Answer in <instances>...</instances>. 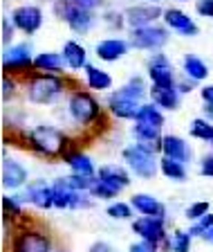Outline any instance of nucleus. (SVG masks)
<instances>
[{
  "label": "nucleus",
  "mask_w": 213,
  "mask_h": 252,
  "mask_svg": "<svg viewBox=\"0 0 213 252\" xmlns=\"http://www.w3.org/2000/svg\"><path fill=\"white\" fill-rule=\"evenodd\" d=\"M23 140H25L27 149H31L36 156L43 158H61L63 160V156L72 149L65 131H61L54 124H45V122L31 126L29 131L23 133Z\"/></svg>",
  "instance_id": "1"
},
{
  "label": "nucleus",
  "mask_w": 213,
  "mask_h": 252,
  "mask_svg": "<svg viewBox=\"0 0 213 252\" xmlns=\"http://www.w3.org/2000/svg\"><path fill=\"white\" fill-rule=\"evenodd\" d=\"M27 101L36 106H50L61 99L65 90H70V79L63 74H47V72H31L23 79Z\"/></svg>",
  "instance_id": "2"
},
{
  "label": "nucleus",
  "mask_w": 213,
  "mask_h": 252,
  "mask_svg": "<svg viewBox=\"0 0 213 252\" xmlns=\"http://www.w3.org/2000/svg\"><path fill=\"white\" fill-rule=\"evenodd\" d=\"M68 115L72 117L74 124L83 126H94L99 124L106 115V108L101 106V101L94 97L92 90L88 88H74L68 94Z\"/></svg>",
  "instance_id": "3"
},
{
  "label": "nucleus",
  "mask_w": 213,
  "mask_h": 252,
  "mask_svg": "<svg viewBox=\"0 0 213 252\" xmlns=\"http://www.w3.org/2000/svg\"><path fill=\"white\" fill-rule=\"evenodd\" d=\"M121 160L126 162L128 171L133 173V176H137V178H141V180H153L157 173H160V160L161 158H157V153L151 151V149L141 147L139 142H133V144L124 147V151H121Z\"/></svg>",
  "instance_id": "4"
},
{
  "label": "nucleus",
  "mask_w": 213,
  "mask_h": 252,
  "mask_svg": "<svg viewBox=\"0 0 213 252\" xmlns=\"http://www.w3.org/2000/svg\"><path fill=\"white\" fill-rule=\"evenodd\" d=\"M34 59L31 43H14L2 52V72L16 79H27L34 70Z\"/></svg>",
  "instance_id": "5"
},
{
  "label": "nucleus",
  "mask_w": 213,
  "mask_h": 252,
  "mask_svg": "<svg viewBox=\"0 0 213 252\" xmlns=\"http://www.w3.org/2000/svg\"><path fill=\"white\" fill-rule=\"evenodd\" d=\"M52 11L74 34H88V32H92L94 25H97V16H94L92 11L81 9V7L72 5L68 0H56L52 5Z\"/></svg>",
  "instance_id": "6"
},
{
  "label": "nucleus",
  "mask_w": 213,
  "mask_h": 252,
  "mask_svg": "<svg viewBox=\"0 0 213 252\" xmlns=\"http://www.w3.org/2000/svg\"><path fill=\"white\" fill-rule=\"evenodd\" d=\"M130 47L141 50V52H161V47H166L171 41V32L166 25H151V27H139V30L128 32Z\"/></svg>",
  "instance_id": "7"
},
{
  "label": "nucleus",
  "mask_w": 213,
  "mask_h": 252,
  "mask_svg": "<svg viewBox=\"0 0 213 252\" xmlns=\"http://www.w3.org/2000/svg\"><path fill=\"white\" fill-rule=\"evenodd\" d=\"M11 252H54L52 236L41 227L25 225L11 236Z\"/></svg>",
  "instance_id": "8"
},
{
  "label": "nucleus",
  "mask_w": 213,
  "mask_h": 252,
  "mask_svg": "<svg viewBox=\"0 0 213 252\" xmlns=\"http://www.w3.org/2000/svg\"><path fill=\"white\" fill-rule=\"evenodd\" d=\"M146 77L151 81V88H175L177 74L171 59L164 52H153L146 63Z\"/></svg>",
  "instance_id": "9"
},
{
  "label": "nucleus",
  "mask_w": 213,
  "mask_h": 252,
  "mask_svg": "<svg viewBox=\"0 0 213 252\" xmlns=\"http://www.w3.org/2000/svg\"><path fill=\"white\" fill-rule=\"evenodd\" d=\"M133 232L139 236L141 241H148L153 246H157L160 250L166 252V241H168V232H166V219H155V216H139L130 223Z\"/></svg>",
  "instance_id": "10"
},
{
  "label": "nucleus",
  "mask_w": 213,
  "mask_h": 252,
  "mask_svg": "<svg viewBox=\"0 0 213 252\" xmlns=\"http://www.w3.org/2000/svg\"><path fill=\"white\" fill-rule=\"evenodd\" d=\"M9 18L16 25V30L23 32L25 36L36 34V32L43 27V23H45V14H43V9L38 5H34V2H25V5L14 7L11 14H9Z\"/></svg>",
  "instance_id": "11"
},
{
  "label": "nucleus",
  "mask_w": 213,
  "mask_h": 252,
  "mask_svg": "<svg viewBox=\"0 0 213 252\" xmlns=\"http://www.w3.org/2000/svg\"><path fill=\"white\" fill-rule=\"evenodd\" d=\"M126 25L128 30H139V27H151L164 18V9L153 2H139V5H130L124 9Z\"/></svg>",
  "instance_id": "12"
},
{
  "label": "nucleus",
  "mask_w": 213,
  "mask_h": 252,
  "mask_svg": "<svg viewBox=\"0 0 213 252\" xmlns=\"http://www.w3.org/2000/svg\"><path fill=\"white\" fill-rule=\"evenodd\" d=\"M23 200L29 203L36 210H52L54 207V183H47L45 178H34L25 185Z\"/></svg>",
  "instance_id": "13"
},
{
  "label": "nucleus",
  "mask_w": 213,
  "mask_h": 252,
  "mask_svg": "<svg viewBox=\"0 0 213 252\" xmlns=\"http://www.w3.org/2000/svg\"><path fill=\"white\" fill-rule=\"evenodd\" d=\"M161 21L168 27V32H175V34H180V36H184V38H193L200 34L198 23L193 21L186 11L180 9V7H166Z\"/></svg>",
  "instance_id": "14"
},
{
  "label": "nucleus",
  "mask_w": 213,
  "mask_h": 252,
  "mask_svg": "<svg viewBox=\"0 0 213 252\" xmlns=\"http://www.w3.org/2000/svg\"><path fill=\"white\" fill-rule=\"evenodd\" d=\"M92 203L94 198L88 191H72V189L54 183V207L56 210H90Z\"/></svg>",
  "instance_id": "15"
},
{
  "label": "nucleus",
  "mask_w": 213,
  "mask_h": 252,
  "mask_svg": "<svg viewBox=\"0 0 213 252\" xmlns=\"http://www.w3.org/2000/svg\"><path fill=\"white\" fill-rule=\"evenodd\" d=\"M0 180H2V187L11 189V191L25 189V185L29 183V171L21 160L5 156L2 158V169H0Z\"/></svg>",
  "instance_id": "16"
},
{
  "label": "nucleus",
  "mask_w": 213,
  "mask_h": 252,
  "mask_svg": "<svg viewBox=\"0 0 213 252\" xmlns=\"http://www.w3.org/2000/svg\"><path fill=\"white\" fill-rule=\"evenodd\" d=\"M130 52V41L124 36H110L101 38L94 45V57L104 63H117Z\"/></svg>",
  "instance_id": "17"
},
{
  "label": "nucleus",
  "mask_w": 213,
  "mask_h": 252,
  "mask_svg": "<svg viewBox=\"0 0 213 252\" xmlns=\"http://www.w3.org/2000/svg\"><path fill=\"white\" fill-rule=\"evenodd\" d=\"M97 178L101 183H106L108 187H112L117 194H121L124 189L130 187L133 178H130V171L126 164H117V162H108V164H101L97 169Z\"/></svg>",
  "instance_id": "18"
},
{
  "label": "nucleus",
  "mask_w": 213,
  "mask_h": 252,
  "mask_svg": "<svg viewBox=\"0 0 213 252\" xmlns=\"http://www.w3.org/2000/svg\"><path fill=\"white\" fill-rule=\"evenodd\" d=\"M139 108H141L139 101L124 97L119 90L110 93L108 99H106V110H108L112 117H117V120H130V122H135Z\"/></svg>",
  "instance_id": "19"
},
{
  "label": "nucleus",
  "mask_w": 213,
  "mask_h": 252,
  "mask_svg": "<svg viewBox=\"0 0 213 252\" xmlns=\"http://www.w3.org/2000/svg\"><path fill=\"white\" fill-rule=\"evenodd\" d=\"M161 158H168V160H175V162H191L193 158V149L191 144H188L184 137L180 135H173V133H168V135L161 137Z\"/></svg>",
  "instance_id": "20"
},
{
  "label": "nucleus",
  "mask_w": 213,
  "mask_h": 252,
  "mask_svg": "<svg viewBox=\"0 0 213 252\" xmlns=\"http://www.w3.org/2000/svg\"><path fill=\"white\" fill-rule=\"evenodd\" d=\"M61 57L65 68L72 70V72H79V70H85L90 65L88 63V50H85L83 43L74 41V38H68L61 47Z\"/></svg>",
  "instance_id": "21"
},
{
  "label": "nucleus",
  "mask_w": 213,
  "mask_h": 252,
  "mask_svg": "<svg viewBox=\"0 0 213 252\" xmlns=\"http://www.w3.org/2000/svg\"><path fill=\"white\" fill-rule=\"evenodd\" d=\"M130 205L139 216H155V219H166V205L153 194L146 191H137L130 196Z\"/></svg>",
  "instance_id": "22"
},
{
  "label": "nucleus",
  "mask_w": 213,
  "mask_h": 252,
  "mask_svg": "<svg viewBox=\"0 0 213 252\" xmlns=\"http://www.w3.org/2000/svg\"><path fill=\"white\" fill-rule=\"evenodd\" d=\"M63 162L68 164L70 171L77 173V176H85V178H94L97 176V167H94L92 158L88 153H83L81 149H70L63 156Z\"/></svg>",
  "instance_id": "23"
},
{
  "label": "nucleus",
  "mask_w": 213,
  "mask_h": 252,
  "mask_svg": "<svg viewBox=\"0 0 213 252\" xmlns=\"http://www.w3.org/2000/svg\"><path fill=\"white\" fill-rule=\"evenodd\" d=\"M182 72L186 79H191L193 84H204L209 79V74H211V68H209V63L202 57L188 52L182 59Z\"/></svg>",
  "instance_id": "24"
},
{
  "label": "nucleus",
  "mask_w": 213,
  "mask_h": 252,
  "mask_svg": "<svg viewBox=\"0 0 213 252\" xmlns=\"http://www.w3.org/2000/svg\"><path fill=\"white\" fill-rule=\"evenodd\" d=\"M83 74H85V88L92 90V93H106V90H110L114 86L112 74L108 70L99 68V65L90 63L88 68L83 70Z\"/></svg>",
  "instance_id": "25"
},
{
  "label": "nucleus",
  "mask_w": 213,
  "mask_h": 252,
  "mask_svg": "<svg viewBox=\"0 0 213 252\" xmlns=\"http://www.w3.org/2000/svg\"><path fill=\"white\" fill-rule=\"evenodd\" d=\"M65 70V63H63L61 52H52V50H45V52H38L34 59V72H47V74H63Z\"/></svg>",
  "instance_id": "26"
},
{
  "label": "nucleus",
  "mask_w": 213,
  "mask_h": 252,
  "mask_svg": "<svg viewBox=\"0 0 213 252\" xmlns=\"http://www.w3.org/2000/svg\"><path fill=\"white\" fill-rule=\"evenodd\" d=\"M148 97L161 110H180V104H182V94L177 88H151Z\"/></svg>",
  "instance_id": "27"
},
{
  "label": "nucleus",
  "mask_w": 213,
  "mask_h": 252,
  "mask_svg": "<svg viewBox=\"0 0 213 252\" xmlns=\"http://www.w3.org/2000/svg\"><path fill=\"white\" fill-rule=\"evenodd\" d=\"M119 93L124 94V97H128V99H135V101H139V104H144L141 99H144L146 94H151V88H148V84H146V77H141V74H133V77L119 88Z\"/></svg>",
  "instance_id": "28"
},
{
  "label": "nucleus",
  "mask_w": 213,
  "mask_h": 252,
  "mask_svg": "<svg viewBox=\"0 0 213 252\" xmlns=\"http://www.w3.org/2000/svg\"><path fill=\"white\" fill-rule=\"evenodd\" d=\"M135 122H141V124H148V126H155V128H164V122H166V117H164V110L160 108V106H155L153 101H144L139 108V113H137V120Z\"/></svg>",
  "instance_id": "29"
},
{
  "label": "nucleus",
  "mask_w": 213,
  "mask_h": 252,
  "mask_svg": "<svg viewBox=\"0 0 213 252\" xmlns=\"http://www.w3.org/2000/svg\"><path fill=\"white\" fill-rule=\"evenodd\" d=\"M160 173L164 176V178L173 180V183H184L186 176H188L186 164L175 162V160H168V158H161L160 160Z\"/></svg>",
  "instance_id": "30"
},
{
  "label": "nucleus",
  "mask_w": 213,
  "mask_h": 252,
  "mask_svg": "<svg viewBox=\"0 0 213 252\" xmlns=\"http://www.w3.org/2000/svg\"><path fill=\"white\" fill-rule=\"evenodd\" d=\"M193 236L188 234V230H173L168 234L166 241V252H191Z\"/></svg>",
  "instance_id": "31"
},
{
  "label": "nucleus",
  "mask_w": 213,
  "mask_h": 252,
  "mask_svg": "<svg viewBox=\"0 0 213 252\" xmlns=\"http://www.w3.org/2000/svg\"><path fill=\"white\" fill-rule=\"evenodd\" d=\"M188 234H191L193 239H202L204 243H211L213 246V214H207L204 219H200L198 223H191Z\"/></svg>",
  "instance_id": "32"
},
{
  "label": "nucleus",
  "mask_w": 213,
  "mask_h": 252,
  "mask_svg": "<svg viewBox=\"0 0 213 252\" xmlns=\"http://www.w3.org/2000/svg\"><path fill=\"white\" fill-rule=\"evenodd\" d=\"M188 133H191V137H195V140H200V142H207V144L213 142V124L209 120H204V117L191 120Z\"/></svg>",
  "instance_id": "33"
},
{
  "label": "nucleus",
  "mask_w": 213,
  "mask_h": 252,
  "mask_svg": "<svg viewBox=\"0 0 213 252\" xmlns=\"http://www.w3.org/2000/svg\"><path fill=\"white\" fill-rule=\"evenodd\" d=\"M97 178V176H94ZM94 178H85V176H77V173H70V176H63V178H56L54 183L63 185V187L72 189V191H88L90 194V187H92Z\"/></svg>",
  "instance_id": "34"
},
{
  "label": "nucleus",
  "mask_w": 213,
  "mask_h": 252,
  "mask_svg": "<svg viewBox=\"0 0 213 252\" xmlns=\"http://www.w3.org/2000/svg\"><path fill=\"white\" fill-rule=\"evenodd\" d=\"M133 205L126 203V200H112V203L106 207V214L112 220H133Z\"/></svg>",
  "instance_id": "35"
},
{
  "label": "nucleus",
  "mask_w": 213,
  "mask_h": 252,
  "mask_svg": "<svg viewBox=\"0 0 213 252\" xmlns=\"http://www.w3.org/2000/svg\"><path fill=\"white\" fill-rule=\"evenodd\" d=\"M101 23L112 32H119V30H124V27H128L126 25V14L119 9H104L101 11Z\"/></svg>",
  "instance_id": "36"
},
{
  "label": "nucleus",
  "mask_w": 213,
  "mask_h": 252,
  "mask_svg": "<svg viewBox=\"0 0 213 252\" xmlns=\"http://www.w3.org/2000/svg\"><path fill=\"white\" fill-rule=\"evenodd\" d=\"M207 214H211V203L209 200H198V203H191L184 210V216H186L188 223H198L200 219H204Z\"/></svg>",
  "instance_id": "37"
},
{
  "label": "nucleus",
  "mask_w": 213,
  "mask_h": 252,
  "mask_svg": "<svg viewBox=\"0 0 213 252\" xmlns=\"http://www.w3.org/2000/svg\"><path fill=\"white\" fill-rule=\"evenodd\" d=\"M2 214H5L7 220L23 216V198L21 196H2Z\"/></svg>",
  "instance_id": "38"
},
{
  "label": "nucleus",
  "mask_w": 213,
  "mask_h": 252,
  "mask_svg": "<svg viewBox=\"0 0 213 252\" xmlns=\"http://www.w3.org/2000/svg\"><path fill=\"white\" fill-rule=\"evenodd\" d=\"M90 196H92L94 200H112V198H117L119 194H117L112 187H108L106 183H101L99 178H94L92 187H90Z\"/></svg>",
  "instance_id": "39"
},
{
  "label": "nucleus",
  "mask_w": 213,
  "mask_h": 252,
  "mask_svg": "<svg viewBox=\"0 0 213 252\" xmlns=\"http://www.w3.org/2000/svg\"><path fill=\"white\" fill-rule=\"evenodd\" d=\"M18 88H21V79L2 74V101H11L18 97Z\"/></svg>",
  "instance_id": "40"
},
{
  "label": "nucleus",
  "mask_w": 213,
  "mask_h": 252,
  "mask_svg": "<svg viewBox=\"0 0 213 252\" xmlns=\"http://www.w3.org/2000/svg\"><path fill=\"white\" fill-rule=\"evenodd\" d=\"M14 36H16V25L11 23L9 16H5L2 18V23H0V38H2V45H14Z\"/></svg>",
  "instance_id": "41"
},
{
  "label": "nucleus",
  "mask_w": 213,
  "mask_h": 252,
  "mask_svg": "<svg viewBox=\"0 0 213 252\" xmlns=\"http://www.w3.org/2000/svg\"><path fill=\"white\" fill-rule=\"evenodd\" d=\"M68 2L81 7V9H85V11H92V14L104 9V5H106V0H68Z\"/></svg>",
  "instance_id": "42"
},
{
  "label": "nucleus",
  "mask_w": 213,
  "mask_h": 252,
  "mask_svg": "<svg viewBox=\"0 0 213 252\" xmlns=\"http://www.w3.org/2000/svg\"><path fill=\"white\" fill-rule=\"evenodd\" d=\"M195 14L213 21V0H195Z\"/></svg>",
  "instance_id": "43"
},
{
  "label": "nucleus",
  "mask_w": 213,
  "mask_h": 252,
  "mask_svg": "<svg viewBox=\"0 0 213 252\" xmlns=\"http://www.w3.org/2000/svg\"><path fill=\"white\" fill-rule=\"evenodd\" d=\"M128 252H160V248L153 246V243H148V241H141V239H139V241L130 243Z\"/></svg>",
  "instance_id": "44"
},
{
  "label": "nucleus",
  "mask_w": 213,
  "mask_h": 252,
  "mask_svg": "<svg viewBox=\"0 0 213 252\" xmlns=\"http://www.w3.org/2000/svg\"><path fill=\"white\" fill-rule=\"evenodd\" d=\"M200 173H202V176H209V178H213V153L202 156V160H200Z\"/></svg>",
  "instance_id": "45"
},
{
  "label": "nucleus",
  "mask_w": 213,
  "mask_h": 252,
  "mask_svg": "<svg viewBox=\"0 0 213 252\" xmlns=\"http://www.w3.org/2000/svg\"><path fill=\"white\" fill-rule=\"evenodd\" d=\"M200 99H202V104L213 106V84H204L200 88Z\"/></svg>",
  "instance_id": "46"
},
{
  "label": "nucleus",
  "mask_w": 213,
  "mask_h": 252,
  "mask_svg": "<svg viewBox=\"0 0 213 252\" xmlns=\"http://www.w3.org/2000/svg\"><path fill=\"white\" fill-rule=\"evenodd\" d=\"M175 88L180 90V94H188L193 90V81H191V79H186V77H184V79H177V86H175Z\"/></svg>",
  "instance_id": "47"
},
{
  "label": "nucleus",
  "mask_w": 213,
  "mask_h": 252,
  "mask_svg": "<svg viewBox=\"0 0 213 252\" xmlns=\"http://www.w3.org/2000/svg\"><path fill=\"white\" fill-rule=\"evenodd\" d=\"M88 252H114V248L108 241H94Z\"/></svg>",
  "instance_id": "48"
},
{
  "label": "nucleus",
  "mask_w": 213,
  "mask_h": 252,
  "mask_svg": "<svg viewBox=\"0 0 213 252\" xmlns=\"http://www.w3.org/2000/svg\"><path fill=\"white\" fill-rule=\"evenodd\" d=\"M202 117H204V120H209V122L213 124V106H209V104L202 106Z\"/></svg>",
  "instance_id": "49"
},
{
  "label": "nucleus",
  "mask_w": 213,
  "mask_h": 252,
  "mask_svg": "<svg viewBox=\"0 0 213 252\" xmlns=\"http://www.w3.org/2000/svg\"><path fill=\"white\" fill-rule=\"evenodd\" d=\"M148 2H153V5H160V0H148Z\"/></svg>",
  "instance_id": "50"
},
{
  "label": "nucleus",
  "mask_w": 213,
  "mask_h": 252,
  "mask_svg": "<svg viewBox=\"0 0 213 252\" xmlns=\"http://www.w3.org/2000/svg\"><path fill=\"white\" fill-rule=\"evenodd\" d=\"M45 2H52V5H54V2H56V0H45Z\"/></svg>",
  "instance_id": "51"
},
{
  "label": "nucleus",
  "mask_w": 213,
  "mask_h": 252,
  "mask_svg": "<svg viewBox=\"0 0 213 252\" xmlns=\"http://www.w3.org/2000/svg\"><path fill=\"white\" fill-rule=\"evenodd\" d=\"M177 2H188V0H177Z\"/></svg>",
  "instance_id": "52"
},
{
  "label": "nucleus",
  "mask_w": 213,
  "mask_h": 252,
  "mask_svg": "<svg viewBox=\"0 0 213 252\" xmlns=\"http://www.w3.org/2000/svg\"><path fill=\"white\" fill-rule=\"evenodd\" d=\"M211 147H213V142H211Z\"/></svg>",
  "instance_id": "53"
}]
</instances>
